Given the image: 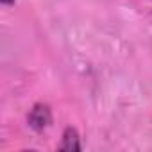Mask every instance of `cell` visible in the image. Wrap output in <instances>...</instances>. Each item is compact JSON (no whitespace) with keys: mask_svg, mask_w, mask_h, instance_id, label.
Segmentation results:
<instances>
[{"mask_svg":"<svg viewBox=\"0 0 152 152\" xmlns=\"http://www.w3.org/2000/svg\"><path fill=\"white\" fill-rule=\"evenodd\" d=\"M27 122L38 132L47 129L52 124V111H50V107L47 104H34L31 113H29V116H27Z\"/></svg>","mask_w":152,"mask_h":152,"instance_id":"1","label":"cell"},{"mask_svg":"<svg viewBox=\"0 0 152 152\" xmlns=\"http://www.w3.org/2000/svg\"><path fill=\"white\" fill-rule=\"evenodd\" d=\"M59 150H68V152H73V150H81V141H79V132L75 131L73 127H66L64 132H63V138H61V143L57 147Z\"/></svg>","mask_w":152,"mask_h":152,"instance_id":"2","label":"cell"},{"mask_svg":"<svg viewBox=\"0 0 152 152\" xmlns=\"http://www.w3.org/2000/svg\"><path fill=\"white\" fill-rule=\"evenodd\" d=\"M4 6H11V4H15V0H0Z\"/></svg>","mask_w":152,"mask_h":152,"instance_id":"3","label":"cell"}]
</instances>
